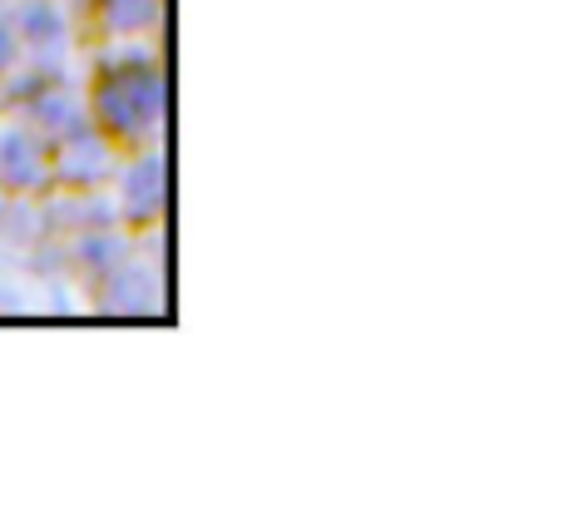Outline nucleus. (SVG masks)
<instances>
[{
	"label": "nucleus",
	"instance_id": "obj_1",
	"mask_svg": "<svg viewBox=\"0 0 564 505\" xmlns=\"http://www.w3.org/2000/svg\"><path fill=\"white\" fill-rule=\"evenodd\" d=\"M159 105H164V89H159L154 65L144 60L139 75L129 65H119V69H109L95 89V125L105 129L109 139H119V144H139V139L154 135Z\"/></svg>",
	"mask_w": 564,
	"mask_h": 505
},
{
	"label": "nucleus",
	"instance_id": "obj_2",
	"mask_svg": "<svg viewBox=\"0 0 564 505\" xmlns=\"http://www.w3.org/2000/svg\"><path fill=\"white\" fill-rule=\"evenodd\" d=\"M0 159H6V179L10 184H40L50 174V154L35 144L30 135H6L0 139Z\"/></svg>",
	"mask_w": 564,
	"mask_h": 505
},
{
	"label": "nucleus",
	"instance_id": "obj_3",
	"mask_svg": "<svg viewBox=\"0 0 564 505\" xmlns=\"http://www.w3.org/2000/svg\"><path fill=\"white\" fill-rule=\"evenodd\" d=\"M115 35H139L159 20V0H95Z\"/></svg>",
	"mask_w": 564,
	"mask_h": 505
},
{
	"label": "nucleus",
	"instance_id": "obj_4",
	"mask_svg": "<svg viewBox=\"0 0 564 505\" xmlns=\"http://www.w3.org/2000/svg\"><path fill=\"white\" fill-rule=\"evenodd\" d=\"M124 194L144 198V204H139V214H154V208H159V164H154V159H139V164H129Z\"/></svg>",
	"mask_w": 564,
	"mask_h": 505
}]
</instances>
